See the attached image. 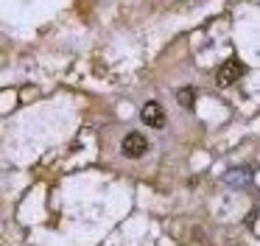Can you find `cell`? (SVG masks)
<instances>
[{
    "label": "cell",
    "mask_w": 260,
    "mask_h": 246,
    "mask_svg": "<svg viewBox=\"0 0 260 246\" xmlns=\"http://www.w3.org/2000/svg\"><path fill=\"white\" fill-rule=\"evenodd\" d=\"M146 151H148V140L140 132H129L123 137V143H120V154L129 157V160H140Z\"/></svg>",
    "instance_id": "6da1fadb"
},
{
    "label": "cell",
    "mask_w": 260,
    "mask_h": 246,
    "mask_svg": "<svg viewBox=\"0 0 260 246\" xmlns=\"http://www.w3.org/2000/svg\"><path fill=\"white\" fill-rule=\"evenodd\" d=\"M243 70H246V67H243V62L226 59L224 65L218 67V76H215V78H218V87H232V84L243 76Z\"/></svg>",
    "instance_id": "7a4b0ae2"
},
{
    "label": "cell",
    "mask_w": 260,
    "mask_h": 246,
    "mask_svg": "<svg viewBox=\"0 0 260 246\" xmlns=\"http://www.w3.org/2000/svg\"><path fill=\"white\" fill-rule=\"evenodd\" d=\"M140 120L146 123V126H151V129H165V109L157 104V101H148V104H143V109H140Z\"/></svg>",
    "instance_id": "3957f363"
},
{
    "label": "cell",
    "mask_w": 260,
    "mask_h": 246,
    "mask_svg": "<svg viewBox=\"0 0 260 246\" xmlns=\"http://www.w3.org/2000/svg\"><path fill=\"white\" fill-rule=\"evenodd\" d=\"M252 176H254V171H252L249 165H243V168H230V171L224 173V182L232 184V188H243V184L252 182Z\"/></svg>",
    "instance_id": "277c9868"
},
{
    "label": "cell",
    "mask_w": 260,
    "mask_h": 246,
    "mask_svg": "<svg viewBox=\"0 0 260 246\" xmlns=\"http://www.w3.org/2000/svg\"><path fill=\"white\" fill-rule=\"evenodd\" d=\"M176 101H179V106L190 109V106H193V101H196V89H193V87H182L179 93H176Z\"/></svg>",
    "instance_id": "5b68a950"
}]
</instances>
